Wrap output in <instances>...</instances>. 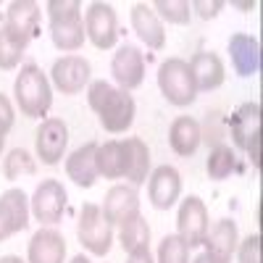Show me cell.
Segmentation results:
<instances>
[{
    "instance_id": "obj_6",
    "label": "cell",
    "mask_w": 263,
    "mask_h": 263,
    "mask_svg": "<svg viewBox=\"0 0 263 263\" xmlns=\"http://www.w3.org/2000/svg\"><path fill=\"white\" fill-rule=\"evenodd\" d=\"M177 229H179V237L187 248H197L205 242V234H208V211H205V203L200 197L190 195L187 200L182 203L179 208V216H177Z\"/></svg>"
},
{
    "instance_id": "obj_1",
    "label": "cell",
    "mask_w": 263,
    "mask_h": 263,
    "mask_svg": "<svg viewBox=\"0 0 263 263\" xmlns=\"http://www.w3.org/2000/svg\"><path fill=\"white\" fill-rule=\"evenodd\" d=\"M50 37L58 50H79L84 45V21H82V3L79 0H50Z\"/></svg>"
},
{
    "instance_id": "obj_3",
    "label": "cell",
    "mask_w": 263,
    "mask_h": 263,
    "mask_svg": "<svg viewBox=\"0 0 263 263\" xmlns=\"http://www.w3.org/2000/svg\"><path fill=\"white\" fill-rule=\"evenodd\" d=\"M158 87H161L163 98L171 105H179V108L190 105L197 98V87H195V79L190 74V63L182 58H168L161 63Z\"/></svg>"
},
{
    "instance_id": "obj_20",
    "label": "cell",
    "mask_w": 263,
    "mask_h": 263,
    "mask_svg": "<svg viewBox=\"0 0 263 263\" xmlns=\"http://www.w3.org/2000/svg\"><path fill=\"white\" fill-rule=\"evenodd\" d=\"M255 135H260V103H242L232 114V140L245 150Z\"/></svg>"
},
{
    "instance_id": "obj_36",
    "label": "cell",
    "mask_w": 263,
    "mask_h": 263,
    "mask_svg": "<svg viewBox=\"0 0 263 263\" xmlns=\"http://www.w3.org/2000/svg\"><path fill=\"white\" fill-rule=\"evenodd\" d=\"M129 263H153V255L147 248H137L135 253H129Z\"/></svg>"
},
{
    "instance_id": "obj_22",
    "label": "cell",
    "mask_w": 263,
    "mask_h": 263,
    "mask_svg": "<svg viewBox=\"0 0 263 263\" xmlns=\"http://www.w3.org/2000/svg\"><path fill=\"white\" fill-rule=\"evenodd\" d=\"M132 121H135V98L124 90H119L116 100L100 114V124L111 135H121V132H126L132 126Z\"/></svg>"
},
{
    "instance_id": "obj_32",
    "label": "cell",
    "mask_w": 263,
    "mask_h": 263,
    "mask_svg": "<svg viewBox=\"0 0 263 263\" xmlns=\"http://www.w3.org/2000/svg\"><path fill=\"white\" fill-rule=\"evenodd\" d=\"M21 174H34V161L29 158L27 150H13L6 158V177L8 179H18Z\"/></svg>"
},
{
    "instance_id": "obj_12",
    "label": "cell",
    "mask_w": 263,
    "mask_h": 263,
    "mask_svg": "<svg viewBox=\"0 0 263 263\" xmlns=\"http://www.w3.org/2000/svg\"><path fill=\"white\" fill-rule=\"evenodd\" d=\"M147 192H150V203L161 208V211H168L174 203L179 200V192H182V177L174 166H158L156 171L150 174V184H147Z\"/></svg>"
},
{
    "instance_id": "obj_16",
    "label": "cell",
    "mask_w": 263,
    "mask_h": 263,
    "mask_svg": "<svg viewBox=\"0 0 263 263\" xmlns=\"http://www.w3.org/2000/svg\"><path fill=\"white\" fill-rule=\"evenodd\" d=\"M40 24V6L32 0H16L8 6V18H6V29L16 34L18 40H24L29 45V40L37 34Z\"/></svg>"
},
{
    "instance_id": "obj_39",
    "label": "cell",
    "mask_w": 263,
    "mask_h": 263,
    "mask_svg": "<svg viewBox=\"0 0 263 263\" xmlns=\"http://www.w3.org/2000/svg\"><path fill=\"white\" fill-rule=\"evenodd\" d=\"M0 263H24V260L16 258V255H6V258H0Z\"/></svg>"
},
{
    "instance_id": "obj_34",
    "label": "cell",
    "mask_w": 263,
    "mask_h": 263,
    "mask_svg": "<svg viewBox=\"0 0 263 263\" xmlns=\"http://www.w3.org/2000/svg\"><path fill=\"white\" fill-rule=\"evenodd\" d=\"M13 105H11V100L3 95V92H0V135H8V132H11V126H13Z\"/></svg>"
},
{
    "instance_id": "obj_10",
    "label": "cell",
    "mask_w": 263,
    "mask_h": 263,
    "mask_svg": "<svg viewBox=\"0 0 263 263\" xmlns=\"http://www.w3.org/2000/svg\"><path fill=\"white\" fill-rule=\"evenodd\" d=\"M103 218L108 224H124L129 221L132 216H137L140 213V195L135 187H126V184H116L108 190L105 195V203L100 208Z\"/></svg>"
},
{
    "instance_id": "obj_21",
    "label": "cell",
    "mask_w": 263,
    "mask_h": 263,
    "mask_svg": "<svg viewBox=\"0 0 263 263\" xmlns=\"http://www.w3.org/2000/svg\"><path fill=\"white\" fill-rule=\"evenodd\" d=\"M200 140H203L200 124H197L195 119H190V116H179L168 129L171 150L177 153V156H182V158L192 156V153L197 150V145H200Z\"/></svg>"
},
{
    "instance_id": "obj_4",
    "label": "cell",
    "mask_w": 263,
    "mask_h": 263,
    "mask_svg": "<svg viewBox=\"0 0 263 263\" xmlns=\"http://www.w3.org/2000/svg\"><path fill=\"white\" fill-rule=\"evenodd\" d=\"M79 242L92 255H105L114 242V229L103 218L100 208L95 203H84L79 213Z\"/></svg>"
},
{
    "instance_id": "obj_8",
    "label": "cell",
    "mask_w": 263,
    "mask_h": 263,
    "mask_svg": "<svg viewBox=\"0 0 263 263\" xmlns=\"http://www.w3.org/2000/svg\"><path fill=\"white\" fill-rule=\"evenodd\" d=\"M69 145V129L63 119H45L37 129V156L42 163L55 166L63 158V150Z\"/></svg>"
},
{
    "instance_id": "obj_37",
    "label": "cell",
    "mask_w": 263,
    "mask_h": 263,
    "mask_svg": "<svg viewBox=\"0 0 263 263\" xmlns=\"http://www.w3.org/2000/svg\"><path fill=\"white\" fill-rule=\"evenodd\" d=\"M11 234H13V229H11V221H8L6 211L0 208V242H3V239H8Z\"/></svg>"
},
{
    "instance_id": "obj_40",
    "label": "cell",
    "mask_w": 263,
    "mask_h": 263,
    "mask_svg": "<svg viewBox=\"0 0 263 263\" xmlns=\"http://www.w3.org/2000/svg\"><path fill=\"white\" fill-rule=\"evenodd\" d=\"M237 8H245V11H250V8H255V3H234Z\"/></svg>"
},
{
    "instance_id": "obj_25",
    "label": "cell",
    "mask_w": 263,
    "mask_h": 263,
    "mask_svg": "<svg viewBox=\"0 0 263 263\" xmlns=\"http://www.w3.org/2000/svg\"><path fill=\"white\" fill-rule=\"evenodd\" d=\"M27 203L29 200H27V195L21 190H6L3 195H0V208L6 211L13 234L21 232V229H27V224H29V205Z\"/></svg>"
},
{
    "instance_id": "obj_29",
    "label": "cell",
    "mask_w": 263,
    "mask_h": 263,
    "mask_svg": "<svg viewBox=\"0 0 263 263\" xmlns=\"http://www.w3.org/2000/svg\"><path fill=\"white\" fill-rule=\"evenodd\" d=\"M158 18H166L168 24H187L190 21V3L187 0H156L153 3Z\"/></svg>"
},
{
    "instance_id": "obj_17",
    "label": "cell",
    "mask_w": 263,
    "mask_h": 263,
    "mask_svg": "<svg viewBox=\"0 0 263 263\" xmlns=\"http://www.w3.org/2000/svg\"><path fill=\"white\" fill-rule=\"evenodd\" d=\"M229 55L239 77H253L260 69V45L250 34H234L229 40Z\"/></svg>"
},
{
    "instance_id": "obj_15",
    "label": "cell",
    "mask_w": 263,
    "mask_h": 263,
    "mask_svg": "<svg viewBox=\"0 0 263 263\" xmlns=\"http://www.w3.org/2000/svg\"><path fill=\"white\" fill-rule=\"evenodd\" d=\"M132 27H135L137 37L145 42L147 48L161 50V48L166 45L163 24H161V18L156 16V11H153V6H147V3H137L135 8H132Z\"/></svg>"
},
{
    "instance_id": "obj_41",
    "label": "cell",
    "mask_w": 263,
    "mask_h": 263,
    "mask_svg": "<svg viewBox=\"0 0 263 263\" xmlns=\"http://www.w3.org/2000/svg\"><path fill=\"white\" fill-rule=\"evenodd\" d=\"M71 263H90V260H87V258H84V255H77V258H74V260H71Z\"/></svg>"
},
{
    "instance_id": "obj_7",
    "label": "cell",
    "mask_w": 263,
    "mask_h": 263,
    "mask_svg": "<svg viewBox=\"0 0 263 263\" xmlns=\"http://www.w3.org/2000/svg\"><path fill=\"white\" fill-rule=\"evenodd\" d=\"M50 77H53V84L63 95H77L90 82V63L82 55H63L53 63Z\"/></svg>"
},
{
    "instance_id": "obj_5",
    "label": "cell",
    "mask_w": 263,
    "mask_h": 263,
    "mask_svg": "<svg viewBox=\"0 0 263 263\" xmlns=\"http://www.w3.org/2000/svg\"><path fill=\"white\" fill-rule=\"evenodd\" d=\"M84 34L90 37V42L98 50L114 48L116 37H119L116 11L108 3H92L90 8H87V16H84Z\"/></svg>"
},
{
    "instance_id": "obj_35",
    "label": "cell",
    "mask_w": 263,
    "mask_h": 263,
    "mask_svg": "<svg viewBox=\"0 0 263 263\" xmlns=\"http://www.w3.org/2000/svg\"><path fill=\"white\" fill-rule=\"evenodd\" d=\"M190 8H195L197 13H200V18H213V16H218V11L224 8V3H221V0H213V3H205V0H195Z\"/></svg>"
},
{
    "instance_id": "obj_33",
    "label": "cell",
    "mask_w": 263,
    "mask_h": 263,
    "mask_svg": "<svg viewBox=\"0 0 263 263\" xmlns=\"http://www.w3.org/2000/svg\"><path fill=\"white\" fill-rule=\"evenodd\" d=\"M239 263H260V234H250L239 245Z\"/></svg>"
},
{
    "instance_id": "obj_28",
    "label": "cell",
    "mask_w": 263,
    "mask_h": 263,
    "mask_svg": "<svg viewBox=\"0 0 263 263\" xmlns=\"http://www.w3.org/2000/svg\"><path fill=\"white\" fill-rule=\"evenodd\" d=\"M205 168H208V177L211 179H216V182L227 179L229 174L234 171V153H232V147L216 145L211 150V156H208V166Z\"/></svg>"
},
{
    "instance_id": "obj_38",
    "label": "cell",
    "mask_w": 263,
    "mask_h": 263,
    "mask_svg": "<svg viewBox=\"0 0 263 263\" xmlns=\"http://www.w3.org/2000/svg\"><path fill=\"white\" fill-rule=\"evenodd\" d=\"M192 263H216V260H213V258H211L208 253H203V255H197V258H195Z\"/></svg>"
},
{
    "instance_id": "obj_30",
    "label": "cell",
    "mask_w": 263,
    "mask_h": 263,
    "mask_svg": "<svg viewBox=\"0 0 263 263\" xmlns=\"http://www.w3.org/2000/svg\"><path fill=\"white\" fill-rule=\"evenodd\" d=\"M158 263H190V248L182 242L179 234L163 237L158 248Z\"/></svg>"
},
{
    "instance_id": "obj_27",
    "label": "cell",
    "mask_w": 263,
    "mask_h": 263,
    "mask_svg": "<svg viewBox=\"0 0 263 263\" xmlns=\"http://www.w3.org/2000/svg\"><path fill=\"white\" fill-rule=\"evenodd\" d=\"M24 50H27L24 40H18L16 34H11L6 27L0 29V69H3V71L16 69L21 55H24Z\"/></svg>"
},
{
    "instance_id": "obj_13",
    "label": "cell",
    "mask_w": 263,
    "mask_h": 263,
    "mask_svg": "<svg viewBox=\"0 0 263 263\" xmlns=\"http://www.w3.org/2000/svg\"><path fill=\"white\" fill-rule=\"evenodd\" d=\"M237 242H239V234H237V224L232 218H221L211 234H205V253L216 260V263H229L234 250H237Z\"/></svg>"
},
{
    "instance_id": "obj_9",
    "label": "cell",
    "mask_w": 263,
    "mask_h": 263,
    "mask_svg": "<svg viewBox=\"0 0 263 263\" xmlns=\"http://www.w3.org/2000/svg\"><path fill=\"white\" fill-rule=\"evenodd\" d=\"M63 208H66V190L61 182L55 179H48L42 182L32 197V213L37 221L42 224H58L61 216H63Z\"/></svg>"
},
{
    "instance_id": "obj_26",
    "label": "cell",
    "mask_w": 263,
    "mask_h": 263,
    "mask_svg": "<svg viewBox=\"0 0 263 263\" xmlns=\"http://www.w3.org/2000/svg\"><path fill=\"white\" fill-rule=\"evenodd\" d=\"M119 239H121V248L126 253H135L137 248H147L150 242V229H147V221L137 213V216H132L129 221L119 224Z\"/></svg>"
},
{
    "instance_id": "obj_23",
    "label": "cell",
    "mask_w": 263,
    "mask_h": 263,
    "mask_svg": "<svg viewBox=\"0 0 263 263\" xmlns=\"http://www.w3.org/2000/svg\"><path fill=\"white\" fill-rule=\"evenodd\" d=\"M95 166H98V174L105 177V179H121V177H126V150H124V142L111 140L105 145H98Z\"/></svg>"
},
{
    "instance_id": "obj_11",
    "label": "cell",
    "mask_w": 263,
    "mask_h": 263,
    "mask_svg": "<svg viewBox=\"0 0 263 263\" xmlns=\"http://www.w3.org/2000/svg\"><path fill=\"white\" fill-rule=\"evenodd\" d=\"M111 74H114V79L121 84L124 92L140 87L142 79H145V58H142V53H140L135 45H121L119 53L114 55Z\"/></svg>"
},
{
    "instance_id": "obj_2",
    "label": "cell",
    "mask_w": 263,
    "mask_h": 263,
    "mask_svg": "<svg viewBox=\"0 0 263 263\" xmlns=\"http://www.w3.org/2000/svg\"><path fill=\"white\" fill-rule=\"evenodd\" d=\"M13 92H16V103L21 108V114L29 119L45 116L53 105L50 82L42 74L40 66H34V63H27L21 69V74L16 77V84H13Z\"/></svg>"
},
{
    "instance_id": "obj_19",
    "label": "cell",
    "mask_w": 263,
    "mask_h": 263,
    "mask_svg": "<svg viewBox=\"0 0 263 263\" xmlns=\"http://www.w3.org/2000/svg\"><path fill=\"white\" fill-rule=\"evenodd\" d=\"M66 239L55 229H40L29 242V263H63Z\"/></svg>"
},
{
    "instance_id": "obj_24",
    "label": "cell",
    "mask_w": 263,
    "mask_h": 263,
    "mask_svg": "<svg viewBox=\"0 0 263 263\" xmlns=\"http://www.w3.org/2000/svg\"><path fill=\"white\" fill-rule=\"evenodd\" d=\"M126 150V179L132 184H142L147 179V168H150V150L142 140L132 137L124 142Z\"/></svg>"
},
{
    "instance_id": "obj_18",
    "label": "cell",
    "mask_w": 263,
    "mask_h": 263,
    "mask_svg": "<svg viewBox=\"0 0 263 263\" xmlns=\"http://www.w3.org/2000/svg\"><path fill=\"white\" fill-rule=\"evenodd\" d=\"M95 153L98 145L95 142H87L84 147L74 150L69 158H66V174L69 179L79 187H92L98 182V166H95Z\"/></svg>"
},
{
    "instance_id": "obj_42",
    "label": "cell",
    "mask_w": 263,
    "mask_h": 263,
    "mask_svg": "<svg viewBox=\"0 0 263 263\" xmlns=\"http://www.w3.org/2000/svg\"><path fill=\"white\" fill-rule=\"evenodd\" d=\"M0 150H3V135H0Z\"/></svg>"
},
{
    "instance_id": "obj_14",
    "label": "cell",
    "mask_w": 263,
    "mask_h": 263,
    "mask_svg": "<svg viewBox=\"0 0 263 263\" xmlns=\"http://www.w3.org/2000/svg\"><path fill=\"white\" fill-rule=\"evenodd\" d=\"M190 74H192V79H195V87H197V90H203V92L221 87V84H224V77H227L221 58H218L216 53H208V50L192 55V61H190Z\"/></svg>"
},
{
    "instance_id": "obj_31",
    "label": "cell",
    "mask_w": 263,
    "mask_h": 263,
    "mask_svg": "<svg viewBox=\"0 0 263 263\" xmlns=\"http://www.w3.org/2000/svg\"><path fill=\"white\" fill-rule=\"evenodd\" d=\"M116 95H119V90H116L114 84H108V82H92L90 90H87V103H90V108L100 116L105 108L116 100Z\"/></svg>"
}]
</instances>
